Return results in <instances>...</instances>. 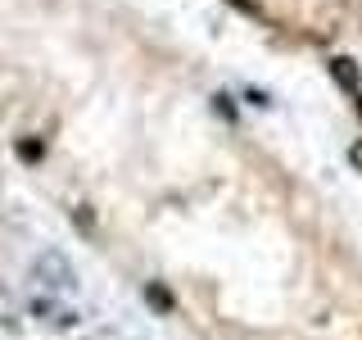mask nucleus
I'll use <instances>...</instances> for the list:
<instances>
[{
  "instance_id": "1",
  "label": "nucleus",
  "mask_w": 362,
  "mask_h": 340,
  "mask_svg": "<svg viewBox=\"0 0 362 340\" xmlns=\"http://www.w3.org/2000/svg\"><path fill=\"white\" fill-rule=\"evenodd\" d=\"M32 281H41L50 295H73L77 290V272H73V264L59 254V249H45V254H37L32 259Z\"/></svg>"
},
{
  "instance_id": "2",
  "label": "nucleus",
  "mask_w": 362,
  "mask_h": 340,
  "mask_svg": "<svg viewBox=\"0 0 362 340\" xmlns=\"http://www.w3.org/2000/svg\"><path fill=\"white\" fill-rule=\"evenodd\" d=\"M28 313L37 317V322H45V327H73L77 322V313L64 309V304L50 300V295H32V300H28Z\"/></svg>"
},
{
  "instance_id": "3",
  "label": "nucleus",
  "mask_w": 362,
  "mask_h": 340,
  "mask_svg": "<svg viewBox=\"0 0 362 340\" xmlns=\"http://www.w3.org/2000/svg\"><path fill=\"white\" fill-rule=\"evenodd\" d=\"M145 300H150V309H154V313H163V317L173 313V295L158 286V281H145Z\"/></svg>"
},
{
  "instance_id": "4",
  "label": "nucleus",
  "mask_w": 362,
  "mask_h": 340,
  "mask_svg": "<svg viewBox=\"0 0 362 340\" xmlns=\"http://www.w3.org/2000/svg\"><path fill=\"white\" fill-rule=\"evenodd\" d=\"M335 77H339L344 86H358V68H349L344 60H335Z\"/></svg>"
},
{
  "instance_id": "5",
  "label": "nucleus",
  "mask_w": 362,
  "mask_h": 340,
  "mask_svg": "<svg viewBox=\"0 0 362 340\" xmlns=\"http://www.w3.org/2000/svg\"><path fill=\"white\" fill-rule=\"evenodd\" d=\"M18 154L23 159H41V145L37 141H18Z\"/></svg>"
},
{
  "instance_id": "6",
  "label": "nucleus",
  "mask_w": 362,
  "mask_h": 340,
  "mask_svg": "<svg viewBox=\"0 0 362 340\" xmlns=\"http://www.w3.org/2000/svg\"><path fill=\"white\" fill-rule=\"evenodd\" d=\"M349 164H358V168H362V141H358V145H349Z\"/></svg>"
}]
</instances>
